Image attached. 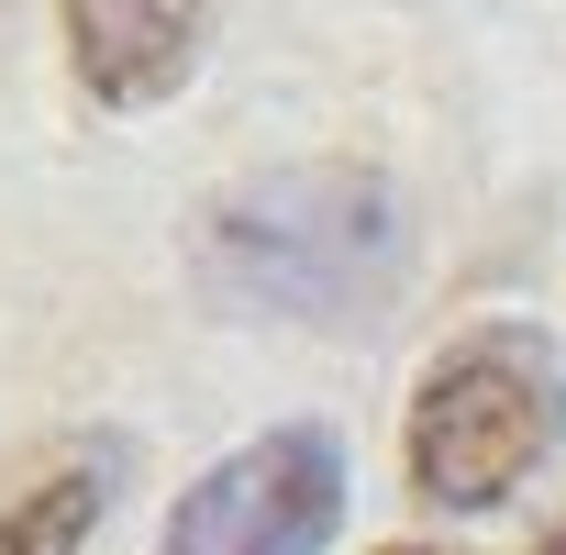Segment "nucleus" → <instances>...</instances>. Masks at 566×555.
<instances>
[{
    "instance_id": "obj_6",
    "label": "nucleus",
    "mask_w": 566,
    "mask_h": 555,
    "mask_svg": "<svg viewBox=\"0 0 566 555\" xmlns=\"http://www.w3.org/2000/svg\"><path fill=\"white\" fill-rule=\"evenodd\" d=\"M533 555H566V511H555V522H544V544H533Z\"/></svg>"
},
{
    "instance_id": "obj_2",
    "label": "nucleus",
    "mask_w": 566,
    "mask_h": 555,
    "mask_svg": "<svg viewBox=\"0 0 566 555\" xmlns=\"http://www.w3.org/2000/svg\"><path fill=\"white\" fill-rule=\"evenodd\" d=\"M555 444H566V378L555 345L522 323L455 334L411 389V489L433 511H500Z\"/></svg>"
},
{
    "instance_id": "obj_3",
    "label": "nucleus",
    "mask_w": 566,
    "mask_h": 555,
    "mask_svg": "<svg viewBox=\"0 0 566 555\" xmlns=\"http://www.w3.org/2000/svg\"><path fill=\"white\" fill-rule=\"evenodd\" d=\"M334 522H345V444L323 422H277L178 489L156 555H323Z\"/></svg>"
},
{
    "instance_id": "obj_7",
    "label": "nucleus",
    "mask_w": 566,
    "mask_h": 555,
    "mask_svg": "<svg viewBox=\"0 0 566 555\" xmlns=\"http://www.w3.org/2000/svg\"><path fill=\"white\" fill-rule=\"evenodd\" d=\"M389 555H422V544H389Z\"/></svg>"
},
{
    "instance_id": "obj_5",
    "label": "nucleus",
    "mask_w": 566,
    "mask_h": 555,
    "mask_svg": "<svg viewBox=\"0 0 566 555\" xmlns=\"http://www.w3.org/2000/svg\"><path fill=\"white\" fill-rule=\"evenodd\" d=\"M101 500H112V467H67V478H45L34 500L0 511V555H90Z\"/></svg>"
},
{
    "instance_id": "obj_4",
    "label": "nucleus",
    "mask_w": 566,
    "mask_h": 555,
    "mask_svg": "<svg viewBox=\"0 0 566 555\" xmlns=\"http://www.w3.org/2000/svg\"><path fill=\"white\" fill-rule=\"evenodd\" d=\"M56 12H67V67L101 112L167 101L211 34V0H56Z\"/></svg>"
},
{
    "instance_id": "obj_1",
    "label": "nucleus",
    "mask_w": 566,
    "mask_h": 555,
    "mask_svg": "<svg viewBox=\"0 0 566 555\" xmlns=\"http://www.w3.org/2000/svg\"><path fill=\"white\" fill-rule=\"evenodd\" d=\"M389 266H400V211L367 167H290L200 211V278L233 312L334 323L389 290Z\"/></svg>"
}]
</instances>
